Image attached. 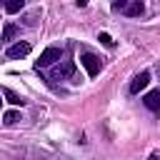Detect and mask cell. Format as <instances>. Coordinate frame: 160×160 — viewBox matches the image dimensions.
Here are the masks:
<instances>
[{"label": "cell", "instance_id": "cell-8", "mask_svg": "<svg viewBox=\"0 0 160 160\" xmlns=\"http://www.w3.org/2000/svg\"><path fill=\"white\" fill-rule=\"evenodd\" d=\"M130 18H140L142 12H145V5L140 2V0H135V2H128V10H125Z\"/></svg>", "mask_w": 160, "mask_h": 160}, {"label": "cell", "instance_id": "cell-13", "mask_svg": "<svg viewBox=\"0 0 160 160\" xmlns=\"http://www.w3.org/2000/svg\"><path fill=\"white\" fill-rule=\"evenodd\" d=\"M112 10H115V12H125V10H128V2H125V0H118V2H112Z\"/></svg>", "mask_w": 160, "mask_h": 160}, {"label": "cell", "instance_id": "cell-4", "mask_svg": "<svg viewBox=\"0 0 160 160\" xmlns=\"http://www.w3.org/2000/svg\"><path fill=\"white\" fill-rule=\"evenodd\" d=\"M65 78H75V62L72 60H65L62 65H58L52 70V80H65Z\"/></svg>", "mask_w": 160, "mask_h": 160}, {"label": "cell", "instance_id": "cell-2", "mask_svg": "<svg viewBox=\"0 0 160 160\" xmlns=\"http://www.w3.org/2000/svg\"><path fill=\"white\" fill-rule=\"evenodd\" d=\"M80 65L88 70L90 78H95V75L100 72V58L92 55V52H82V55H80Z\"/></svg>", "mask_w": 160, "mask_h": 160}, {"label": "cell", "instance_id": "cell-1", "mask_svg": "<svg viewBox=\"0 0 160 160\" xmlns=\"http://www.w3.org/2000/svg\"><path fill=\"white\" fill-rule=\"evenodd\" d=\"M60 58H62V50H60V48H45V50L40 52V58L35 60V68H38V70H40V68H50V65H55Z\"/></svg>", "mask_w": 160, "mask_h": 160}, {"label": "cell", "instance_id": "cell-14", "mask_svg": "<svg viewBox=\"0 0 160 160\" xmlns=\"http://www.w3.org/2000/svg\"><path fill=\"white\" fill-rule=\"evenodd\" d=\"M38 15H40V12H30V15H25V18H22L25 25H35V22H38Z\"/></svg>", "mask_w": 160, "mask_h": 160}, {"label": "cell", "instance_id": "cell-10", "mask_svg": "<svg viewBox=\"0 0 160 160\" xmlns=\"http://www.w3.org/2000/svg\"><path fill=\"white\" fill-rule=\"evenodd\" d=\"M18 120H22V118H20V112H18V110H8V112H5V115H2V122H5V125H15V122H18Z\"/></svg>", "mask_w": 160, "mask_h": 160}, {"label": "cell", "instance_id": "cell-15", "mask_svg": "<svg viewBox=\"0 0 160 160\" xmlns=\"http://www.w3.org/2000/svg\"><path fill=\"white\" fill-rule=\"evenodd\" d=\"M150 160H160V152H158V150H155V152H152V155H150Z\"/></svg>", "mask_w": 160, "mask_h": 160}, {"label": "cell", "instance_id": "cell-7", "mask_svg": "<svg viewBox=\"0 0 160 160\" xmlns=\"http://www.w3.org/2000/svg\"><path fill=\"white\" fill-rule=\"evenodd\" d=\"M2 95L8 98V102L10 105H25V98L22 95H18L15 90H10V88H2Z\"/></svg>", "mask_w": 160, "mask_h": 160}, {"label": "cell", "instance_id": "cell-12", "mask_svg": "<svg viewBox=\"0 0 160 160\" xmlns=\"http://www.w3.org/2000/svg\"><path fill=\"white\" fill-rule=\"evenodd\" d=\"M98 40H100L102 45H108V48H112V45H115V40H112L108 32H100V35H98Z\"/></svg>", "mask_w": 160, "mask_h": 160}, {"label": "cell", "instance_id": "cell-11", "mask_svg": "<svg viewBox=\"0 0 160 160\" xmlns=\"http://www.w3.org/2000/svg\"><path fill=\"white\" fill-rule=\"evenodd\" d=\"M22 8H25L22 0H10V2H5V10H8V12H20Z\"/></svg>", "mask_w": 160, "mask_h": 160}, {"label": "cell", "instance_id": "cell-6", "mask_svg": "<svg viewBox=\"0 0 160 160\" xmlns=\"http://www.w3.org/2000/svg\"><path fill=\"white\" fill-rule=\"evenodd\" d=\"M142 102H145V108H148V110L160 112V90H150V92L142 98Z\"/></svg>", "mask_w": 160, "mask_h": 160}, {"label": "cell", "instance_id": "cell-5", "mask_svg": "<svg viewBox=\"0 0 160 160\" xmlns=\"http://www.w3.org/2000/svg\"><path fill=\"white\" fill-rule=\"evenodd\" d=\"M148 82H150V72H148V70H142L140 75H135V78H132V82H130V88H128V90H130L132 95H138L140 90H145V88H148Z\"/></svg>", "mask_w": 160, "mask_h": 160}, {"label": "cell", "instance_id": "cell-9", "mask_svg": "<svg viewBox=\"0 0 160 160\" xmlns=\"http://www.w3.org/2000/svg\"><path fill=\"white\" fill-rule=\"evenodd\" d=\"M15 32H18V28H15L12 22H5V25H2V42H10V40L15 38Z\"/></svg>", "mask_w": 160, "mask_h": 160}, {"label": "cell", "instance_id": "cell-3", "mask_svg": "<svg viewBox=\"0 0 160 160\" xmlns=\"http://www.w3.org/2000/svg\"><path fill=\"white\" fill-rule=\"evenodd\" d=\"M28 52H30V42H25V40L5 48V58H10V60H20V58H25Z\"/></svg>", "mask_w": 160, "mask_h": 160}]
</instances>
